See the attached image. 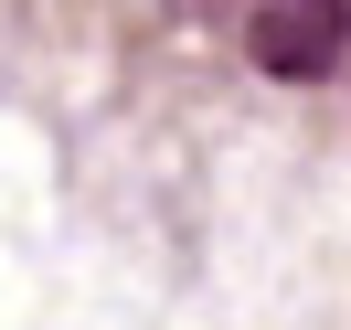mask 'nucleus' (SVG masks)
<instances>
[{
	"label": "nucleus",
	"instance_id": "1",
	"mask_svg": "<svg viewBox=\"0 0 351 330\" xmlns=\"http://www.w3.org/2000/svg\"><path fill=\"white\" fill-rule=\"evenodd\" d=\"M341 43H351V0H256V11H245V54H256L266 75H287V86L330 75Z\"/></svg>",
	"mask_w": 351,
	"mask_h": 330
}]
</instances>
